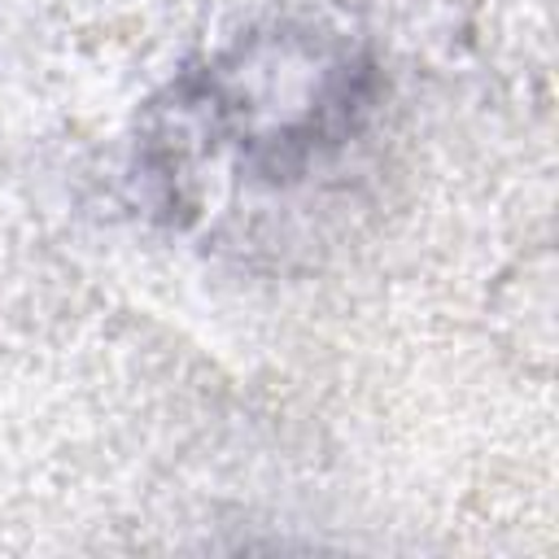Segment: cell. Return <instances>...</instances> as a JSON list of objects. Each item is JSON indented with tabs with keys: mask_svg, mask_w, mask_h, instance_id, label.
Returning <instances> with one entry per match:
<instances>
[{
	"mask_svg": "<svg viewBox=\"0 0 559 559\" xmlns=\"http://www.w3.org/2000/svg\"><path fill=\"white\" fill-rule=\"evenodd\" d=\"M380 100V66L341 22L288 13L188 61L140 127V175L170 218L218 192L280 197L349 153Z\"/></svg>",
	"mask_w": 559,
	"mask_h": 559,
	"instance_id": "cell-1",
	"label": "cell"
}]
</instances>
